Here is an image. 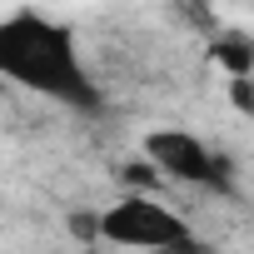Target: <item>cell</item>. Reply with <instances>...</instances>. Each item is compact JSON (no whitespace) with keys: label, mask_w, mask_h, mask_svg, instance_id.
Masks as SVG:
<instances>
[{"label":"cell","mask_w":254,"mask_h":254,"mask_svg":"<svg viewBox=\"0 0 254 254\" xmlns=\"http://www.w3.org/2000/svg\"><path fill=\"white\" fill-rule=\"evenodd\" d=\"M0 75L35 90V95L65 100V105L95 100V85H90L80 50H75V35L45 15H30V10L0 20Z\"/></svg>","instance_id":"cell-1"},{"label":"cell","mask_w":254,"mask_h":254,"mask_svg":"<svg viewBox=\"0 0 254 254\" xmlns=\"http://www.w3.org/2000/svg\"><path fill=\"white\" fill-rule=\"evenodd\" d=\"M95 234H105L110 244H125V249H190V224L145 194L110 204L95 219Z\"/></svg>","instance_id":"cell-2"},{"label":"cell","mask_w":254,"mask_h":254,"mask_svg":"<svg viewBox=\"0 0 254 254\" xmlns=\"http://www.w3.org/2000/svg\"><path fill=\"white\" fill-rule=\"evenodd\" d=\"M145 150H150L160 175H175V180H190V185H229V160L214 155L190 130H155L145 140Z\"/></svg>","instance_id":"cell-3"},{"label":"cell","mask_w":254,"mask_h":254,"mask_svg":"<svg viewBox=\"0 0 254 254\" xmlns=\"http://www.w3.org/2000/svg\"><path fill=\"white\" fill-rule=\"evenodd\" d=\"M214 60H219L234 80H244V75H249V65H254V50H249V40L229 35V40H214Z\"/></svg>","instance_id":"cell-4"},{"label":"cell","mask_w":254,"mask_h":254,"mask_svg":"<svg viewBox=\"0 0 254 254\" xmlns=\"http://www.w3.org/2000/svg\"><path fill=\"white\" fill-rule=\"evenodd\" d=\"M249 100L254 95H249V75H244V80H234V110H254Z\"/></svg>","instance_id":"cell-5"}]
</instances>
